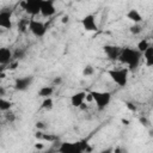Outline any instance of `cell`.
Returning a JSON list of instances; mask_svg holds the SVG:
<instances>
[{
	"instance_id": "cell-21",
	"label": "cell",
	"mask_w": 153,
	"mask_h": 153,
	"mask_svg": "<svg viewBox=\"0 0 153 153\" xmlns=\"http://www.w3.org/2000/svg\"><path fill=\"white\" fill-rule=\"evenodd\" d=\"M25 56V50H23V49H17L14 53H13V57L16 59V60H20V59H23Z\"/></svg>"
},
{
	"instance_id": "cell-27",
	"label": "cell",
	"mask_w": 153,
	"mask_h": 153,
	"mask_svg": "<svg viewBox=\"0 0 153 153\" xmlns=\"http://www.w3.org/2000/svg\"><path fill=\"white\" fill-rule=\"evenodd\" d=\"M61 81H62V79H61V78L59 76V78H55V79H54V81H53V84H54V85H56V84L59 85V84H61Z\"/></svg>"
},
{
	"instance_id": "cell-9",
	"label": "cell",
	"mask_w": 153,
	"mask_h": 153,
	"mask_svg": "<svg viewBox=\"0 0 153 153\" xmlns=\"http://www.w3.org/2000/svg\"><path fill=\"white\" fill-rule=\"evenodd\" d=\"M56 13V7H55V2L53 0H42V5H41V14L43 17H53Z\"/></svg>"
},
{
	"instance_id": "cell-29",
	"label": "cell",
	"mask_w": 153,
	"mask_h": 153,
	"mask_svg": "<svg viewBox=\"0 0 153 153\" xmlns=\"http://www.w3.org/2000/svg\"><path fill=\"white\" fill-rule=\"evenodd\" d=\"M68 20H69V17H68V16H63L61 22H62V23H68Z\"/></svg>"
},
{
	"instance_id": "cell-4",
	"label": "cell",
	"mask_w": 153,
	"mask_h": 153,
	"mask_svg": "<svg viewBox=\"0 0 153 153\" xmlns=\"http://www.w3.org/2000/svg\"><path fill=\"white\" fill-rule=\"evenodd\" d=\"M128 68H114V69H109L108 71V75L110 76V79L120 87H124L128 84Z\"/></svg>"
},
{
	"instance_id": "cell-10",
	"label": "cell",
	"mask_w": 153,
	"mask_h": 153,
	"mask_svg": "<svg viewBox=\"0 0 153 153\" xmlns=\"http://www.w3.org/2000/svg\"><path fill=\"white\" fill-rule=\"evenodd\" d=\"M0 26L6 30L12 29V10L4 8L0 11Z\"/></svg>"
},
{
	"instance_id": "cell-25",
	"label": "cell",
	"mask_w": 153,
	"mask_h": 153,
	"mask_svg": "<svg viewBox=\"0 0 153 153\" xmlns=\"http://www.w3.org/2000/svg\"><path fill=\"white\" fill-rule=\"evenodd\" d=\"M99 153H114V148H111V147H109V148H105V149H103V151H100Z\"/></svg>"
},
{
	"instance_id": "cell-13",
	"label": "cell",
	"mask_w": 153,
	"mask_h": 153,
	"mask_svg": "<svg viewBox=\"0 0 153 153\" xmlns=\"http://www.w3.org/2000/svg\"><path fill=\"white\" fill-rule=\"evenodd\" d=\"M126 17H127L128 20L133 22L134 24H140V23L142 22V16H141V13H140L136 8H131V10H129V11L127 12Z\"/></svg>"
},
{
	"instance_id": "cell-20",
	"label": "cell",
	"mask_w": 153,
	"mask_h": 153,
	"mask_svg": "<svg viewBox=\"0 0 153 153\" xmlns=\"http://www.w3.org/2000/svg\"><path fill=\"white\" fill-rule=\"evenodd\" d=\"M129 31H130V33H133L134 36H136V35H139V33L142 31V27H141L140 24H133V25L129 27Z\"/></svg>"
},
{
	"instance_id": "cell-6",
	"label": "cell",
	"mask_w": 153,
	"mask_h": 153,
	"mask_svg": "<svg viewBox=\"0 0 153 153\" xmlns=\"http://www.w3.org/2000/svg\"><path fill=\"white\" fill-rule=\"evenodd\" d=\"M29 31H30L33 36L41 38V37H43V36L45 35V32H47V26H45V24L42 23L41 20L30 19V20H29Z\"/></svg>"
},
{
	"instance_id": "cell-16",
	"label": "cell",
	"mask_w": 153,
	"mask_h": 153,
	"mask_svg": "<svg viewBox=\"0 0 153 153\" xmlns=\"http://www.w3.org/2000/svg\"><path fill=\"white\" fill-rule=\"evenodd\" d=\"M151 47V44H149V42L146 39V38H143V39H141L139 43H137V45H136V49L141 53V54H143L148 48Z\"/></svg>"
},
{
	"instance_id": "cell-17",
	"label": "cell",
	"mask_w": 153,
	"mask_h": 153,
	"mask_svg": "<svg viewBox=\"0 0 153 153\" xmlns=\"http://www.w3.org/2000/svg\"><path fill=\"white\" fill-rule=\"evenodd\" d=\"M12 108V103L5 98H0V110L2 112H7L10 111V109Z\"/></svg>"
},
{
	"instance_id": "cell-12",
	"label": "cell",
	"mask_w": 153,
	"mask_h": 153,
	"mask_svg": "<svg viewBox=\"0 0 153 153\" xmlns=\"http://www.w3.org/2000/svg\"><path fill=\"white\" fill-rule=\"evenodd\" d=\"M87 97V93L85 91H79V92H75L71 96V104L72 106L74 108H80L81 105H84V102Z\"/></svg>"
},
{
	"instance_id": "cell-22",
	"label": "cell",
	"mask_w": 153,
	"mask_h": 153,
	"mask_svg": "<svg viewBox=\"0 0 153 153\" xmlns=\"http://www.w3.org/2000/svg\"><path fill=\"white\" fill-rule=\"evenodd\" d=\"M5 118H6L8 122H14L16 115H14L12 111H7V112H5Z\"/></svg>"
},
{
	"instance_id": "cell-14",
	"label": "cell",
	"mask_w": 153,
	"mask_h": 153,
	"mask_svg": "<svg viewBox=\"0 0 153 153\" xmlns=\"http://www.w3.org/2000/svg\"><path fill=\"white\" fill-rule=\"evenodd\" d=\"M13 57V53L8 48H0V63L1 65H7L11 62Z\"/></svg>"
},
{
	"instance_id": "cell-5",
	"label": "cell",
	"mask_w": 153,
	"mask_h": 153,
	"mask_svg": "<svg viewBox=\"0 0 153 153\" xmlns=\"http://www.w3.org/2000/svg\"><path fill=\"white\" fill-rule=\"evenodd\" d=\"M41 5H42V0H26L22 2L23 10L32 17L41 14Z\"/></svg>"
},
{
	"instance_id": "cell-15",
	"label": "cell",
	"mask_w": 153,
	"mask_h": 153,
	"mask_svg": "<svg viewBox=\"0 0 153 153\" xmlns=\"http://www.w3.org/2000/svg\"><path fill=\"white\" fill-rule=\"evenodd\" d=\"M54 93V87L53 86H42L38 90V96L42 97L43 99L45 98H50V96Z\"/></svg>"
},
{
	"instance_id": "cell-26",
	"label": "cell",
	"mask_w": 153,
	"mask_h": 153,
	"mask_svg": "<svg viewBox=\"0 0 153 153\" xmlns=\"http://www.w3.org/2000/svg\"><path fill=\"white\" fill-rule=\"evenodd\" d=\"M36 128H37V129H43V128H44V123L41 122V121H39V122H36Z\"/></svg>"
},
{
	"instance_id": "cell-24",
	"label": "cell",
	"mask_w": 153,
	"mask_h": 153,
	"mask_svg": "<svg viewBox=\"0 0 153 153\" xmlns=\"http://www.w3.org/2000/svg\"><path fill=\"white\" fill-rule=\"evenodd\" d=\"M146 66L147 67H153V56L146 60Z\"/></svg>"
},
{
	"instance_id": "cell-18",
	"label": "cell",
	"mask_w": 153,
	"mask_h": 153,
	"mask_svg": "<svg viewBox=\"0 0 153 153\" xmlns=\"http://www.w3.org/2000/svg\"><path fill=\"white\" fill-rule=\"evenodd\" d=\"M53 105H54V102H53V99H51V97H50V98L43 99L41 108L44 109V110H50V109H53Z\"/></svg>"
},
{
	"instance_id": "cell-23",
	"label": "cell",
	"mask_w": 153,
	"mask_h": 153,
	"mask_svg": "<svg viewBox=\"0 0 153 153\" xmlns=\"http://www.w3.org/2000/svg\"><path fill=\"white\" fill-rule=\"evenodd\" d=\"M142 56L145 57V60H147V59L152 57V56H153V47L151 45V47H149V48H148V49L142 54Z\"/></svg>"
},
{
	"instance_id": "cell-2",
	"label": "cell",
	"mask_w": 153,
	"mask_h": 153,
	"mask_svg": "<svg viewBox=\"0 0 153 153\" xmlns=\"http://www.w3.org/2000/svg\"><path fill=\"white\" fill-rule=\"evenodd\" d=\"M87 148V142L82 141H65L57 147V153H84Z\"/></svg>"
},
{
	"instance_id": "cell-8",
	"label": "cell",
	"mask_w": 153,
	"mask_h": 153,
	"mask_svg": "<svg viewBox=\"0 0 153 153\" xmlns=\"http://www.w3.org/2000/svg\"><path fill=\"white\" fill-rule=\"evenodd\" d=\"M122 48H120L118 45H114V44H105L103 47V51L106 55V57L111 61H116L120 57Z\"/></svg>"
},
{
	"instance_id": "cell-3",
	"label": "cell",
	"mask_w": 153,
	"mask_h": 153,
	"mask_svg": "<svg viewBox=\"0 0 153 153\" xmlns=\"http://www.w3.org/2000/svg\"><path fill=\"white\" fill-rule=\"evenodd\" d=\"M88 93L99 111L104 110L111 102V93L108 91H90Z\"/></svg>"
},
{
	"instance_id": "cell-28",
	"label": "cell",
	"mask_w": 153,
	"mask_h": 153,
	"mask_svg": "<svg viewBox=\"0 0 153 153\" xmlns=\"http://www.w3.org/2000/svg\"><path fill=\"white\" fill-rule=\"evenodd\" d=\"M35 147H36L37 149H42V148L44 147V145H43V143H41V142H37V143L35 145Z\"/></svg>"
},
{
	"instance_id": "cell-7",
	"label": "cell",
	"mask_w": 153,
	"mask_h": 153,
	"mask_svg": "<svg viewBox=\"0 0 153 153\" xmlns=\"http://www.w3.org/2000/svg\"><path fill=\"white\" fill-rule=\"evenodd\" d=\"M80 23H81L84 30L87 31V32H96L98 30V25H97L94 14H86V16H84L81 18Z\"/></svg>"
},
{
	"instance_id": "cell-19",
	"label": "cell",
	"mask_w": 153,
	"mask_h": 153,
	"mask_svg": "<svg viewBox=\"0 0 153 153\" xmlns=\"http://www.w3.org/2000/svg\"><path fill=\"white\" fill-rule=\"evenodd\" d=\"M93 73H94V68L91 65H86L82 69V75L84 76H91V75H93Z\"/></svg>"
},
{
	"instance_id": "cell-1",
	"label": "cell",
	"mask_w": 153,
	"mask_h": 153,
	"mask_svg": "<svg viewBox=\"0 0 153 153\" xmlns=\"http://www.w3.org/2000/svg\"><path fill=\"white\" fill-rule=\"evenodd\" d=\"M142 59V54L136 49V48H131V47H124L121 50L118 61L123 65L128 66V69L133 71L136 69L137 66L140 65V61Z\"/></svg>"
},
{
	"instance_id": "cell-11",
	"label": "cell",
	"mask_w": 153,
	"mask_h": 153,
	"mask_svg": "<svg viewBox=\"0 0 153 153\" xmlns=\"http://www.w3.org/2000/svg\"><path fill=\"white\" fill-rule=\"evenodd\" d=\"M32 81H33L32 75H25V76H22V78H18L14 81V88L17 91H26L31 86Z\"/></svg>"
}]
</instances>
